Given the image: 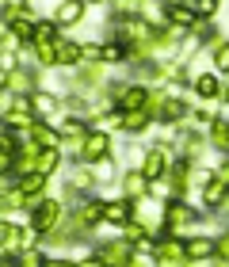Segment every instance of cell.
I'll use <instances>...</instances> for the list:
<instances>
[{"instance_id":"obj_1","label":"cell","mask_w":229,"mask_h":267,"mask_svg":"<svg viewBox=\"0 0 229 267\" xmlns=\"http://www.w3.org/2000/svg\"><path fill=\"white\" fill-rule=\"evenodd\" d=\"M54 214H57V206H54V202H46L42 210H38V218H35V225H38V229H46V225H54Z\"/></svg>"},{"instance_id":"obj_2","label":"cell","mask_w":229,"mask_h":267,"mask_svg":"<svg viewBox=\"0 0 229 267\" xmlns=\"http://www.w3.org/2000/svg\"><path fill=\"white\" fill-rule=\"evenodd\" d=\"M210 248H214L210 240H191V244H187V252H191V256H210Z\"/></svg>"},{"instance_id":"obj_3","label":"cell","mask_w":229,"mask_h":267,"mask_svg":"<svg viewBox=\"0 0 229 267\" xmlns=\"http://www.w3.org/2000/svg\"><path fill=\"white\" fill-rule=\"evenodd\" d=\"M80 15V4H69V8H61V19H76Z\"/></svg>"},{"instance_id":"obj_4","label":"cell","mask_w":229,"mask_h":267,"mask_svg":"<svg viewBox=\"0 0 229 267\" xmlns=\"http://www.w3.org/2000/svg\"><path fill=\"white\" fill-rule=\"evenodd\" d=\"M218 65H222V69H229V46H222V50H218Z\"/></svg>"}]
</instances>
